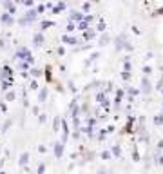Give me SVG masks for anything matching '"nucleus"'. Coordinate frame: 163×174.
I'll list each match as a JSON object with an SVG mask.
<instances>
[{"mask_svg":"<svg viewBox=\"0 0 163 174\" xmlns=\"http://www.w3.org/2000/svg\"><path fill=\"white\" fill-rule=\"evenodd\" d=\"M27 161H29V150H24V152L20 154L18 165H20V167H26V165H27Z\"/></svg>","mask_w":163,"mask_h":174,"instance_id":"f03ea898","label":"nucleus"},{"mask_svg":"<svg viewBox=\"0 0 163 174\" xmlns=\"http://www.w3.org/2000/svg\"><path fill=\"white\" fill-rule=\"evenodd\" d=\"M33 44H35V46H42L43 44V35L42 33H35V35H33Z\"/></svg>","mask_w":163,"mask_h":174,"instance_id":"0eeeda50","label":"nucleus"},{"mask_svg":"<svg viewBox=\"0 0 163 174\" xmlns=\"http://www.w3.org/2000/svg\"><path fill=\"white\" fill-rule=\"evenodd\" d=\"M38 120H40V122L43 123V122H46V114H40V116H38Z\"/></svg>","mask_w":163,"mask_h":174,"instance_id":"bb28decb","label":"nucleus"},{"mask_svg":"<svg viewBox=\"0 0 163 174\" xmlns=\"http://www.w3.org/2000/svg\"><path fill=\"white\" fill-rule=\"evenodd\" d=\"M62 116H54V120H53V129H54V133H58L60 130V123H62Z\"/></svg>","mask_w":163,"mask_h":174,"instance_id":"6e6552de","label":"nucleus"},{"mask_svg":"<svg viewBox=\"0 0 163 174\" xmlns=\"http://www.w3.org/2000/svg\"><path fill=\"white\" fill-rule=\"evenodd\" d=\"M98 56H100V53H98V51H94V53L91 54V56H89V62H93V60H96ZM89 62H87V63H89Z\"/></svg>","mask_w":163,"mask_h":174,"instance_id":"aec40b11","label":"nucleus"},{"mask_svg":"<svg viewBox=\"0 0 163 174\" xmlns=\"http://www.w3.org/2000/svg\"><path fill=\"white\" fill-rule=\"evenodd\" d=\"M11 123H13V120H11V118H7V122H6V125L2 127V133H6V130L11 127Z\"/></svg>","mask_w":163,"mask_h":174,"instance_id":"6ab92c4d","label":"nucleus"},{"mask_svg":"<svg viewBox=\"0 0 163 174\" xmlns=\"http://www.w3.org/2000/svg\"><path fill=\"white\" fill-rule=\"evenodd\" d=\"M74 27H76V24H74V22H69V26H67V31H69V33H73V31H74Z\"/></svg>","mask_w":163,"mask_h":174,"instance_id":"5701e85b","label":"nucleus"},{"mask_svg":"<svg viewBox=\"0 0 163 174\" xmlns=\"http://www.w3.org/2000/svg\"><path fill=\"white\" fill-rule=\"evenodd\" d=\"M105 27H107L105 20H103V18H100V24H98V31H105Z\"/></svg>","mask_w":163,"mask_h":174,"instance_id":"a211bd4d","label":"nucleus"},{"mask_svg":"<svg viewBox=\"0 0 163 174\" xmlns=\"http://www.w3.org/2000/svg\"><path fill=\"white\" fill-rule=\"evenodd\" d=\"M102 158L103 160H109V158H111V150H103L102 152Z\"/></svg>","mask_w":163,"mask_h":174,"instance_id":"4be33fe9","label":"nucleus"},{"mask_svg":"<svg viewBox=\"0 0 163 174\" xmlns=\"http://www.w3.org/2000/svg\"><path fill=\"white\" fill-rule=\"evenodd\" d=\"M62 9H65V4H63V2H60V4H56V6H54V7H53V15H56V13H58V11H62Z\"/></svg>","mask_w":163,"mask_h":174,"instance_id":"4468645a","label":"nucleus"},{"mask_svg":"<svg viewBox=\"0 0 163 174\" xmlns=\"http://www.w3.org/2000/svg\"><path fill=\"white\" fill-rule=\"evenodd\" d=\"M43 74H46L47 83H49V82H53V67H51V65H47V67L43 69Z\"/></svg>","mask_w":163,"mask_h":174,"instance_id":"1a4fd4ad","label":"nucleus"},{"mask_svg":"<svg viewBox=\"0 0 163 174\" xmlns=\"http://www.w3.org/2000/svg\"><path fill=\"white\" fill-rule=\"evenodd\" d=\"M0 133H2V129H0Z\"/></svg>","mask_w":163,"mask_h":174,"instance_id":"c756f323","label":"nucleus"},{"mask_svg":"<svg viewBox=\"0 0 163 174\" xmlns=\"http://www.w3.org/2000/svg\"><path fill=\"white\" fill-rule=\"evenodd\" d=\"M2 6H4V9H7V11H9L11 15H15V13H16V6H15L13 2H7V0H4Z\"/></svg>","mask_w":163,"mask_h":174,"instance_id":"20e7f679","label":"nucleus"},{"mask_svg":"<svg viewBox=\"0 0 163 174\" xmlns=\"http://www.w3.org/2000/svg\"><path fill=\"white\" fill-rule=\"evenodd\" d=\"M63 145H65V143H62V141H56V143H54V156H56V158H62V154H63Z\"/></svg>","mask_w":163,"mask_h":174,"instance_id":"7ed1b4c3","label":"nucleus"},{"mask_svg":"<svg viewBox=\"0 0 163 174\" xmlns=\"http://www.w3.org/2000/svg\"><path fill=\"white\" fill-rule=\"evenodd\" d=\"M112 154H114V156H120V154H122V150H120V147H118V145H114V147H112Z\"/></svg>","mask_w":163,"mask_h":174,"instance_id":"412c9836","label":"nucleus"},{"mask_svg":"<svg viewBox=\"0 0 163 174\" xmlns=\"http://www.w3.org/2000/svg\"><path fill=\"white\" fill-rule=\"evenodd\" d=\"M33 114H38L40 116V107L38 105H33Z\"/></svg>","mask_w":163,"mask_h":174,"instance_id":"b1692460","label":"nucleus"},{"mask_svg":"<svg viewBox=\"0 0 163 174\" xmlns=\"http://www.w3.org/2000/svg\"><path fill=\"white\" fill-rule=\"evenodd\" d=\"M47 93H49L47 85H46V87H42V89H40V93H38V102H40V103H43V100L47 98Z\"/></svg>","mask_w":163,"mask_h":174,"instance_id":"423d86ee","label":"nucleus"},{"mask_svg":"<svg viewBox=\"0 0 163 174\" xmlns=\"http://www.w3.org/2000/svg\"><path fill=\"white\" fill-rule=\"evenodd\" d=\"M46 167H47V161H42L40 165H38V169H36V174H43V170H46Z\"/></svg>","mask_w":163,"mask_h":174,"instance_id":"2eb2a0df","label":"nucleus"},{"mask_svg":"<svg viewBox=\"0 0 163 174\" xmlns=\"http://www.w3.org/2000/svg\"><path fill=\"white\" fill-rule=\"evenodd\" d=\"M82 9H83V11H89V9H91V4H89V2H85V4L82 6Z\"/></svg>","mask_w":163,"mask_h":174,"instance_id":"393cba45","label":"nucleus"},{"mask_svg":"<svg viewBox=\"0 0 163 174\" xmlns=\"http://www.w3.org/2000/svg\"><path fill=\"white\" fill-rule=\"evenodd\" d=\"M0 174H6V172H4V170H2V172H0Z\"/></svg>","mask_w":163,"mask_h":174,"instance_id":"c85d7f7f","label":"nucleus"},{"mask_svg":"<svg viewBox=\"0 0 163 174\" xmlns=\"http://www.w3.org/2000/svg\"><path fill=\"white\" fill-rule=\"evenodd\" d=\"M53 26H54V22H53V20H42V22H40L42 31H46L47 27H53Z\"/></svg>","mask_w":163,"mask_h":174,"instance_id":"9d476101","label":"nucleus"},{"mask_svg":"<svg viewBox=\"0 0 163 174\" xmlns=\"http://www.w3.org/2000/svg\"><path fill=\"white\" fill-rule=\"evenodd\" d=\"M62 42H67V44H71V46H76V44H80L78 38H74V36H71V35H63V36H62Z\"/></svg>","mask_w":163,"mask_h":174,"instance_id":"39448f33","label":"nucleus"},{"mask_svg":"<svg viewBox=\"0 0 163 174\" xmlns=\"http://www.w3.org/2000/svg\"><path fill=\"white\" fill-rule=\"evenodd\" d=\"M109 35H102V38H100V46H105V44H109Z\"/></svg>","mask_w":163,"mask_h":174,"instance_id":"f3484780","label":"nucleus"},{"mask_svg":"<svg viewBox=\"0 0 163 174\" xmlns=\"http://www.w3.org/2000/svg\"><path fill=\"white\" fill-rule=\"evenodd\" d=\"M56 51H58V54H63V53H65V49H63V47H58Z\"/></svg>","mask_w":163,"mask_h":174,"instance_id":"cd10ccee","label":"nucleus"},{"mask_svg":"<svg viewBox=\"0 0 163 174\" xmlns=\"http://www.w3.org/2000/svg\"><path fill=\"white\" fill-rule=\"evenodd\" d=\"M4 98H6V102H13L15 98H16V91H7Z\"/></svg>","mask_w":163,"mask_h":174,"instance_id":"9b49d317","label":"nucleus"},{"mask_svg":"<svg viewBox=\"0 0 163 174\" xmlns=\"http://www.w3.org/2000/svg\"><path fill=\"white\" fill-rule=\"evenodd\" d=\"M0 22H2V24L11 26V24L15 22V18H13V15H11V13H2V16H0Z\"/></svg>","mask_w":163,"mask_h":174,"instance_id":"f257e3e1","label":"nucleus"},{"mask_svg":"<svg viewBox=\"0 0 163 174\" xmlns=\"http://www.w3.org/2000/svg\"><path fill=\"white\" fill-rule=\"evenodd\" d=\"M38 150H40V152H42V154H43V152H46L47 149H46V145H40V147H38Z\"/></svg>","mask_w":163,"mask_h":174,"instance_id":"a878e982","label":"nucleus"},{"mask_svg":"<svg viewBox=\"0 0 163 174\" xmlns=\"http://www.w3.org/2000/svg\"><path fill=\"white\" fill-rule=\"evenodd\" d=\"M29 73H31V76H33L35 80H36V76H40V74H42V71H40L38 67H31V69H29Z\"/></svg>","mask_w":163,"mask_h":174,"instance_id":"ddd939ff","label":"nucleus"},{"mask_svg":"<svg viewBox=\"0 0 163 174\" xmlns=\"http://www.w3.org/2000/svg\"><path fill=\"white\" fill-rule=\"evenodd\" d=\"M94 35H96V33L93 31V27H89V29L85 31V35H83V40H89V38H94Z\"/></svg>","mask_w":163,"mask_h":174,"instance_id":"f8f14e48","label":"nucleus"},{"mask_svg":"<svg viewBox=\"0 0 163 174\" xmlns=\"http://www.w3.org/2000/svg\"><path fill=\"white\" fill-rule=\"evenodd\" d=\"M29 89H31V91H38V82H36L35 78L31 80V83H29Z\"/></svg>","mask_w":163,"mask_h":174,"instance_id":"dca6fc26","label":"nucleus"}]
</instances>
